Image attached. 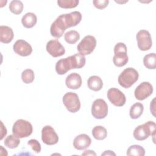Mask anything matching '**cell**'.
I'll return each mask as SVG.
<instances>
[{"label": "cell", "mask_w": 156, "mask_h": 156, "mask_svg": "<svg viewBox=\"0 0 156 156\" xmlns=\"http://www.w3.org/2000/svg\"><path fill=\"white\" fill-rule=\"evenodd\" d=\"M14 52L23 57L28 56L32 52V48L30 44L24 40H17L13 46Z\"/></svg>", "instance_id": "9a60e30c"}, {"label": "cell", "mask_w": 156, "mask_h": 156, "mask_svg": "<svg viewBox=\"0 0 156 156\" xmlns=\"http://www.w3.org/2000/svg\"><path fill=\"white\" fill-rule=\"evenodd\" d=\"M91 143L90 137L87 134L82 133L75 137L73 141V146L76 149L82 151L88 147Z\"/></svg>", "instance_id": "2e32d148"}, {"label": "cell", "mask_w": 156, "mask_h": 156, "mask_svg": "<svg viewBox=\"0 0 156 156\" xmlns=\"http://www.w3.org/2000/svg\"><path fill=\"white\" fill-rule=\"evenodd\" d=\"M82 83L81 76L76 73H73L69 74L65 80V83L68 88L72 90L79 88Z\"/></svg>", "instance_id": "e0dca14e"}, {"label": "cell", "mask_w": 156, "mask_h": 156, "mask_svg": "<svg viewBox=\"0 0 156 156\" xmlns=\"http://www.w3.org/2000/svg\"><path fill=\"white\" fill-rule=\"evenodd\" d=\"M21 79L24 83L29 84L32 83L35 79V74L33 70L30 69H26L21 73Z\"/></svg>", "instance_id": "83f0119b"}, {"label": "cell", "mask_w": 156, "mask_h": 156, "mask_svg": "<svg viewBox=\"0 0 156 156\" xmlns=\"http://www.w3.org/2000/svg\"><path fill=\"white\" fill-rule=\"evenodd\" d=\"M79 0H58L57 1L58 5L63 9L75 8L79 4Z\"/></svg>", "instance_id": "f1b7e54d"}, {"label": "cell", "mask_w": 156, "mask_h": 156, "mask_svg": "<svg viewBox=\"0 0 156 156\" xmlns=\"http://www.w3.org/2000/svg\"><path fill=\"white\" fill-rule=\"evenodd\" d=\"M115 155L116 154L114 152H113L112 151H105V152H104L103 154H101V155Z\"/></svg>", "instance_id": "e575fe53"}, {"label": "cell", "mask_w": 156, "mask_h": 156, "mask_svg": "<svg viewBox=\"0 0 156 156\" xmlns=\"http://www.w3.org/2000/svg\"><path fill=\"white\" fill-rule=\"evenodd\" d=\"M62 101L66 109L71 113H76L80 110V102L78 95L75 93H66L64 94Z\"/></svg>", "instance_id": "8992f818"}, {"label": "cell", "mask_w": 156, "mask_h": 156, "mask_svg": "<svg viewBox=\"0 0 156 156\" xmlns=\"http://www.w3.org/2000/svg\"><path fill=\"white\" fill-rule=\"evenodd\" d=\"M144 106L140 102L134 104L130 108L129 115L132 119H136L139 118L143 113Z\"/></svg>", "instance_id": "44dd1931"}, {"label": "cell", "mask_w": 156, "mask_h": 156, "mask_svg": "<svg viewBox=\"0 0 156 156\" xmlns=\"http://www.w3.org/2000/svg\"><path fill=\"white\" fill-rule=\"evenodd\" d=\"M94 7L98 9H104L108 4V0H94L93 1Z\"/></svg>", "instance_id": "4dcf8cb0"}, {"label": "cell", "mask_w": 156, "mask_h": 156, "mask_svg": "<svg viewBox=\"0 0 156 156\" xmlns=\"http://www.w3.org/2000/svg\"><path fill=\"white\" fill-rule=\"evenodd\" d=\"M155 98L152 100V102H151V105H150V110H151V112H152V115L155 116Z\"/></svg>", "instance_id": "d6a6232c"}, {"label": "cell", "mask_w": 156, "mask_h": 156, "mask_svg": "<svg viewBox=\"0 0 156 156\" xmlns=\"http://www.w3.org/2000/svg\"><path fill=\"white\" fill-rule=\"evenodd\" d=\"M4 143V145L8 148L15 149V148H16L20 144V140L19 138H18L13 134L9 135L5 139Z\"/></svg>", "instance_id": "d4e9b609"}, {"label": "cell", "mask_w": 156, "mask_h": 156, "mask_svg": "<svg viewBox=\"0 0 156 156\" xmlns=\"http://www.w3.org/2000/svg\"><path fill=\"white\" fill-rule=\"evenodd\" d=\"M114 56L113 62L118 67H122L128 62L127 49L126 45L123 43H118L114 47Z\"/></svg>", "instance_id": "5b68a950"}, {"label": "cell", "mask_w": 156, "mask_h": 156, "mask_svg": "<svg viewBox=\"0 0 156 156\" xmlns=\"http://www.w3.org/2000/svg\"><path fill=\"white\" fill-rule=\"evenodd\" d=\"M37 22V18L35 13L28 12L26 13L21 19V23L26 28L33 27Z\"/></svg>", "instance_id": "ffe728a7"}, {"label": "cell", "mask_w": 156, "mask_h": 156, "mask_svg": "<svg viewBox=\"0 0 156 156\" xmlns=\"http://www.w3.org/2000/svg\"><path fill=\"white\" fill-rule=\"evenodd\" d=\"M14 34L11 27L7 26H0V41L3 43H9L13 39Z\"/></svg>", "instance_id": "ac0fdd59"}, {"label": "cell", "mask_w": 156, "mask_h": 156, "mask_svg": "<svg viewBox=\"0 0 156 156\" xmlns=\"http://www.w3.org/2000/svg\"><path fill=\"white\" fill-rule=\"evenodd\" d=\"M88 88L94 91H98L103 87V82L101 78L98 76H91L87 80Z\"/></svg>", "instance_id": "d6986e66"}, {"label": "cell", "mask_w": 156, "mask_h": 156, "mask_svg": "<svg viewBox=\"0 0 156 156\" xmlns=\"http://www.w3.org/2000/svg\"><path fill=\"white\" fill-rule=\"evenodd\" d=\"M93 136L98 140H104L107 136V131L106 129L102 126H95L91 132Z\"/></svg>", "instance_id": "7402d4cb"}, {"label": "cell", "mask_w": 156, "mask_h": 156, "mask_svg": "<svg viewBox=\"0 0 156 156\" xmlns=\"http://www.w3.org/2000/svg\"><path fill=\"white\" fill-rule=\"evenodd\" d=\"M33 131V127L30 122L20 119L16 120L13 125L12 132L19 138L29 136Z\"/></svg>", "instance_id": "277c9868"}, {"label": "cell", "mask_w": 156, "mask_h": 156, "mask_svg": "<svg viewBox=\"0 0 156 156\" xmlns=\"http://www.w3.org/2000/svg\"><path fill=\"white\" fill-rule=\"evenodd\" d=\"M82 155H96V154L91 150H86L82 154Z\"/></svg>", "instance_id": "836d02e7"}, {"label": "cell", "mask_w": 156, "mask_h": 156, "mask_svg": "<svg viewBox=\"0 0 156 156\" xmlns=\"http://www.w3.org/2000/svg\"><path fill=\"white\" fill-rule=\"evenodd\" d=\"M156 124L152 121H149L143 124L138 126L133 130V136L138 141L147 139L149 136H155Z\"/></svg>", "instance_id": "7a4b0ae2"}, {"label": "cell", "mask_w": 156, "mask_h": 156, "mask_svg": "<svg viewBox=\"0 0 156 156\" xmlns=\"http://www.w3.org/2000/svg\"><path fill=\"white\" fill-rule=\"evenodd\" d=\"M64 38L68 44H75L80 38V34L74 30H71L66 32L64 35Z\"/></svg>", "instance_id": "cb8c5ba5"}, {"label": "cell", "mask_w": 156, "mask_h": 156, "mask_svg": "<svg viewBox=\"0 0 156 156\" xmlns=\"http://www.w3.org/2000/svg\"><path fill=\"white\" fill-rule=\"evenodd\" d=\"M152 92V85L148 82H143L135 88L134 95L136 99L139 101H143L151 96Z\"/></svg>", "instance_id": "4fadbf2b"}, {"label": "cell", "mask_w": 156, "mask_h": 156, "mask_svg": "<svg viewBox=\"0 0 156 156\" xmlns=\"http://www.w3.org/2000/svg\"><path fill=\"white\" fill-rule=\"evenodd\" d=\"M72 69H76L73 55L62 58L55 64V71L59 75H63Z\"/></svg>", "instance_id": "8fae6325"}, {"label": "cell", "mask_w": 156, "mask_h": 156, "mask_svg": "<svg viewBox=\"0 0 156 156\" xmlns=\"http://www.w3.org/2000/svg\"><path fill=\"white\" fill-rule=\"evenodd\" d=\"M27 144L29 145L32 149L37 154H38L40 152L41 150V144L40 143L35 139H31L30 140L28 141L27 142Z\"/></svg>", "instance_id": "f546056e"}, {"label": "cell", "mask_w": 156, "mask_h": 156, "mask_svg": "<svg viewBox=\"0 0 156 156\" xmlns=\"http://www.w3.org/2000/svg\"><path fill=\"white\" fill-rule=\"evenodd\" d=\"M82 17L81 13L78 11L60 15L51 26V35L57 38H60L67 28L76 26L79 24L82 20Z\"/></svg>", "instance_id": "6da1fadb"}, {"label": "cell", "mask_w": 156, "mask_h": 156, "mask_svg": "<svg viewBox=\"0 0 156 156\" xmlns=\"http://www.w3.org/2000/svg\"><path fill=\"white\" fill-rule=\"evenodd\" d=\"M96 46V40L92 35L85 36L78 44L77 49L80 54L86 55L90 54Z\"/></svg>", "instance_id": "52a82bcc"}, {"label": "cell", "mask_w": 156, "mask_h": 156, "mask_svg": "<svg viewBox=\"0 0 156 156\" xmlns=\"http://www.w3.org/2000/svg\"><path fill=\"white\" fill-rule=\"evenodd\" d=\"M47 52L54 57H58L65 54V49L63 46L57 40H49L46 46Z\"/></svg>", "instance_id": "5bb4252c"}, {"label": "cell", "mask_w": 156, "mask_h": 156, "mask_svg": "<svg viewBox=\"0 0 156 156\" xmlns=\"http://www.w3.org/2000/svg\"><path fill=\"white\" fill-rule=\"evenodd\" d=\"M126 154L127 155L144 156L145 155V150L142 146L137 144H134L130 146L127 149Z\"/></svg>", "instance_id": "484cf974"}, {"label": "cell", "mask_w": 156, "mask_h": 156, "mask_svg": "<svg viewBox=\"0 0 156 156\" xmlns=\"http://www.w3.org/2000/svg\"><path fill=\"white\" fill-rule=\"evenodd\" d=\"M23 4L21 1L13 0L10 2L9 10L15 15L20 14L23 10Z\"/></svg>", "instance_id": "4316f807"}, {"label": "cell", "mask_w": 156, "mask_h": 156, "mask_svg": "<svg viewBox=\"0 0 156 156\" xmlns=\"http://www.w3.org/2000/svg\"><path fill=\"white\" fill-rule=\"evenodd\" d=\"M138 72L133 68H127L118 76V81L119 84L125 88H130L138 79Z\"/></svg>", "instance_id": "3957f363"}, {"label": "cell", "mask_w": 156, "mask_h": 156, "mask_svg": "<svg viewBox=\"0 0 156 156\" xmlns=\"http://www.w3.org/2000/svg\"><path fill=\"white\" fill-rule=\"evenodd\" d=\"M108 114V105L102 99H96L91 105V115L98 119L105 118Z\"/></svg>", "instance_id": "ba28073f"}, {"label": "cell", "mask_w": 156, "mask_h": 156, "mask_svg": "<svg viewBox=\"0 0 156 156\" xmlns=\"http://www.w3.org/2000/svg\"><path fill=\"white\" fill-rule=\"evenodd\" d=\"M1 138H0V140H2L4 138V136L6 135L7 132V129H6L5 127L4 126V124H3L2 121H1Z\"/></svg>", "instance_id": "1f68e13d"}, {"label": "cell", "mask_w": 156, "mask_h": 156, "mask_svg": "<svg viewBox=\"0 0 156 156\" xmlns=\"http://www.w3.org/2000/svg\"><path fill=\"white\" fill-rule=\"evenodd\" d=\"M143 63L145 67L149 69H155L156 68V55L155 53H150L143 58Z\"/></svg>", "instance_id": "603a6c76"}, {"label": "cell", "mask_w": 156, "mask_h": 156, "mask_svg": "<svg viewBox=\"0 0 156 156\" xmlns=\"http://www.w3.org/2000/svg\"><path fill=\"white\" fill-rule=\"evenodd\" d=\"M136 38L138 47L141 51H146L152 47V38L149 31L146 30H139L136 35Z\"/></svg>", "instance_id": "9c48e42d"}, {"label": "cell", "mask_w": 156, "mask_h": 156, "mask_svg": "<svg viewBox=\"0 0 156 156\" xmlns=\"http://www.w3.org/2000/svg\"><path fill=\"white\" fill-rule=\"evenodd\" d=\"M107 98L110 102L116 107L123 106L126 101L124 94L116 88H111L107 91Z\"/></svg>", "instance_id": "30bf717a"}, {"label": "cell", "mask_w": 156, "mask_h": 156, "mask_svg": "<svg viewBox=\"0 0 156 156\" xmlns=\"http://www.w3.org/2000/svg\"><path fill=\"white\" fill-rule=\"evenodd\" d=\"M42 141L47 145H54L58 143V136L51 126H45L41 130Z\"/></svg>", "instance_id": "7c38bea8"}]
</instances>
